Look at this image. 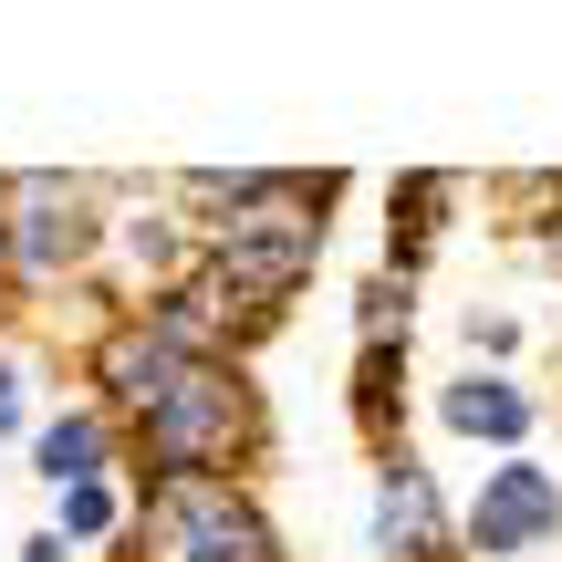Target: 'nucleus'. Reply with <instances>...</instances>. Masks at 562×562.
I'll use <instances>...</instances> for the list:
<instances>
[{"instance_id":"7","label":"nucleus","mask_w":562,"mask_h":562,"mask_svg":"<svg viewBox=\"0 0 562 562\" xmlns=\"http://www.w3.org/2000/svg\"><path fill=\"white\" fill-rule=\"evenodd\" d=\"M448 427L459 438H490V448H521L531 438V396L510 375H469V385H448Z\"/></svg>"},{"instance_id":"2","label":"nucleus","mask_w":562,"mask_h":562,"mask_svg":"<svg viewBox=\"0 0 562 562\" xmlns=\"http://www.w3.org/2000/svg\"><path fill=\"white\" fill-rule=\"evenodd\" d=\"M94 250V188L83 178H0V261L11 281H63Z\"/></svg>"},{"instance_id":"11","label":"nucleus","mask_w":562,"mask_h":562,"mask_svg":"<svg viewBox=\"0 0 562 562\" xmlns=\"http://www.w3.org/2000/svg\"><path fill=\"white\" fill-rule=\"evenodd\" d=\"M32 562H74V542H63V531H42V542H32Z\"/></svg>"},{"instance_id":"6","label":"nucleus","mask_w":562,"mask_h":562,"mask_svg":"<svg viewBox=\"0 0 562 562\" xmlns=\"http://www.w3.org/2000/svg\"><path fill=\"white\" fill-rule=\"evenodd\" d=\"M375 542H385V562H459L448 552V521H438V490H427L417 459L375 469Z\"/></svg>"},{"instance_id":"4","label":"nucleus","mask_w":562,"mask_h":562,"mask_svg":"<svg viewBox=\"0 0 562 562\" xmlns=\"http://www.w3.org/2000/svg\"><path fill=\"white\" fill-rule=\"evenodd\" d=\"M552 531H562V480H552V469H531V459L490 469L480 521H469V552H480V562H521V552H542Z\"/></svg>"},{"instance_id":"3","label":"nucleus","mask_w":562,"mask_h":562,"mask_svg":"<svg viewBox=\"0 0 562 562\" xmlns=\"http://www.w3.org/2000/svg\"><path fill=\"white\" fill-rule=\"evenodd\" d=\"M157 562H281L271 521L229 480H157Z\"/></svg>"},{"instance_id":"8","label":"nucleus","mask_w":562,"mask_h":562,"mask_svg":"<svg viewBox=\"0 0 562 562\" xmlns=\"http://www.w3.org/2000/svg\"><path fill=\"white\" fill-rule=\"evenodd\" d=\"M115 469V427L104 417H53L42 427V480L53 490H83V480H104Z\"/></svg>"},{"instance_id":"9","label":"nucleus","mask_w":562,"mask_h":562,"mask_svg":"<svg viewBox=\"0 0 562 562\" xmlns=\"http://www.w3.org/2000/svg\"><path fill=\"white\" fill-rule=\"evenodd\" d=\"M53 501H63V542H104V531H115V490H104V480L53 490Z\"/></svg>"},{"instance_id":"5","label":"nucleus","mask_w":562,"mask_h":562,"mask_svg":"<svg viewBox=\"0 0 562 562\" xmlns=\"http://www.w3.org/2000/svg\"><path fill=\"white\" fill-rule=\"evenodd\" d=\"M178 364H199V355H178L146 313H125L115 334L94 344V385H104V406H125V417H146V406L178 385Z\"/></svg>"},{"instance_id":"10","label":"nucleus","mask_w":562,"mask_h":562,"mask_svg":"<svg viewBox=\"0 0 562 562\" xmlns=\"http://www.w3.org/2000/svg\"><path fill=\"white\" fill-rule=\"evenodd\" d=\"M21 427V364H0V438Z\"/></svg>"},{"instance_id":"1","label":"nucleus","mask_w":562,"mask_h":562,"mask_svg":"<svg viewBox=\"0 0 562 562\" xmlns=\"http://www.w3.org/2000/svg\"><path fill=\"white\" fill-rule=\"evenodd\" d=\"M136 427H146V459H157V480H220L229 448H250L261 406H250L240 364L199 355V364H178V385H167V396L146 406Z\"/></svg>"},{"instance_id":"12","label":"nucleus","mask_w":562,"mask_h":562,"mask_svg":"<svg viewBox=\"0 0 562 562\" xmlns=\"http://www.w3.org/2000/svg\"><path fill=\"white\" fill-rule=\"evenodd\" d=\"M0 281H11V261H0Z\"/></svg>"}]
</instances>
